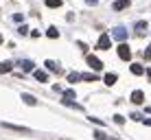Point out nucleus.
I'll return each mask as SVG.
<instances>
[{"label": "nucleus", "mask_w": 151, "mask_h": 140, "mask_svg": "<svg viewBox=\"0 0 151 140\" xmlns=\"http://www.w3.org/2000/svg\"><path fill=\"white\" fill-rule=\"evenodd\" d=\"M112 46V39H110V35H101L99 37V42H96V48H101V50H107Z\"/></svg>", "instance_id": "3"}, {"label": "nucleus", "mask_w": 151, "mask_h": 140, "mask_svg": "<svg viewBox=\"0 0 151 140\" xmlns=\"http://www.w3.org/2000/svg\"><path fill=\"white\" fill-rule=\"evenodd\" d=\"M129 7V0H116V2H114V9H116V11H123V9H127Z\"/></svg>", "instance_id": "8"}, {"label": "nucleus", "mask_w": 151, "mask_h": 140, "mask_svg": "<svg viewBox=\"0 0 151 140\" xmlns=\"http://www.w3.org/2000/svg\"><path fill=\"white\" fill-rule=\"evenodd\" d=\"M44 66H46V68H50L53 72H61V70H59V66H57L55 61H48V59H46V64H44Z\"/></svg>", "instance_id": "16"}, {"label": "nucleus", "mask_w": 151, "mask_h": 140, "mask_svg": "<svg viewBox=\"0 0 151 140\" xmlns=\"http://www.w3.org/2000/svg\"><path fill=\"white\" fill-rule=\"evenodd\" d=\"M11 68H13L11 61H2V64H0V72H11Z\"/></svg>", "instance_id": "13"}, {"label": "nucleus", "mask_w": 151, "mask_h": 140, "mask_svg": "<svg viewBox=\"0 0 151 140\" xmlns=\"http://www.w3.org/2000/svg\"><path fill=\"white\" fill-rule=\"evenodd\" d=\"M94 138H96V140H107V136H105V134H101V131H96Z\"/></svg>", "instance_id": "22"}, {"label": "nucleus", "mask_w": 151, "mask_h": 140, "mask_svg": "<svg viewBox=\"0 0 151 140\" xmlns=\"http://www.w3.org/2000/svg\"><path fill=\"white\" fill-rule=\"evenodd\" d=\"M118 57H121L123 61H129V59H132V50H129V46L125 44V42L118 44Z\"/></svg>", "instance_id": "1"}, {"label": "nucleus", "mask_w": 151, "mask_h": 140, "mask_svg": "<svg viewBox=\"0 0 151 140\" xmlns=\"http://www.w3.org/2000/svg\"><path fill=\"white\" fill-rule=\"evenodd\" d=\"M33 77H35L37 81H42V83H44V81H48V75H46L44 70H35V72H33Z\"/></svg>", "instance_id": "9"}, {"label": "nucleus", "mask_w": 151, "mask_h": 140, "mask_svg": "<svg viewBox=\"0 0 151 140\" xmlns=\"http://www.w3.org/2000/svg\"><path fill=\"white\" fill-rule=\"evenodd\" d=\"M142 123H145V125H147V127H151V118H145Z\"/></svg>", "instance_id": "26"}, {"label": "nucleus", "mask_w": 151, "mask_h": 140, "mask_svg": "<svg viewBox=\"0 0 151 140\" xmlns=\"http://www.w3.org/2000/svg\"><path fill=\"white\" fill-rule=\"evenodd\" d=\"M145 72H147V77H149V81H151V68H147Z\"/></svg>", "instance_id": "27"}, {"label": "nucleus", "mask_w": 151, "mask_h": 140, "mask_svg": "<svg viewBox=\"0 0 151 140\" xmlns=\"http://www.w3.org/2000/svg\"><path fill=\"white\" fill-rule=\"evenodd\" d=\"M132 101L136 103V105H140V103L145 101V94H142V90H134V92H132Z\"/></svg>", "instance_id": "6"}, {"label": "nucleus", "mask_w": 151, "mask_h": 140, "mask_svg": "<svg viewBox=\"0 0 151 140\" xmlns=\"http://www.w3.org/2000/svg\"><path fill=\"white\" fill-rule=\"evenodd\" d=\"M129 118H134V121H142V116H140V114H136V112H134V114H132Z\"/></svg>", "instance_id": "24"}, {"label": "nucleus", "mask_w": 151, "mask_h": 140, "mask_svg": "<svg viewBox=\"0 0 151 140\" xmlns=\"http://www.w3.org/2000/svg\"><path fill=\"white\" fill-rule=\"evenodd\" d=\"M114 123H116V125H123V123H125V118L121 116V114H116V116H114Z\"/></svg>", "instance_id": "20"}, {"label": "nucleus", "mask_w": 151, "mask_h": 140, "mask_svg": "<svg viewBox=\"0 0 151 140\" xmlns=\"http://www.w3.org/2000/svg\"><path fill=\"white\" fill-rule=\"evenodd\" d=\"M129 70H132V75H145V68H142V66H140V64H134V66H129Z\"/></svg>", "instance_id": "11"}, {"label": "nucleus", "mask_w": 151, "mask_h": 140, "mask_svg": "<svg viewBox=\"0 0 151 140\" xmlns=\"http://www.w3.org/2000/svg\"><path fill=\"white\" fill-rule=\"evenodd\" d=\"M112 35H114V39H116V42H125V39H127V31H125V27H116Z\"/></svg>", "instance_id": "4"}, {"label": "nucleus", "mask_w": 151, "mask_h": 140, "mask_svg": "<svg viewBox=\"0 0 151 140\" xmlns=\"http://www.w3.org/2000/svg\"><path fill=\"white\" fill-rule=\"evenodd\" d=\"M22 101L27 103V105H35V103H37V101H35V96H33V94H22Z\"/></svg>", "instance_id": "12"}, {"label": "nucleus", "mask_w": 151, "mask_h": 140, "mask_svg": "<svg viewBox=\"0 0 151 140\" xmlns=\"http://www.w3.org/2000/svg\"><path fill=\"white\" fill-rule=\"evenodd\" d=\"M79 79H81V75H77V72H70V75H68V81H70V83H77Z\"/></svg>", "instance_id": "19"}, {"label": "nucleus", "mask_w": 151, "mask_h": 140, "mask_svg": "<svg viewBox=\"0 0 151 140\" xmlns=\"http://www.w3.org/2000/svg\"><path fill=\"white\" fill-rule=\"evenodd\" d=\"M136 31H138L140 35H142V33H147V22H142V20H140V22L136 24Z\"/></svg>", "instance_id": "15"}, {"label": "nucleus", "mask_w": 151, "mask_h": 140, "mask_svg": "<svg viewBox=\"0 0 151 140\" xmlns=\"http://www.w3.org/2000/svg\"><path fill=\"white\" fill-rule=\"evenodd\" d=\"M103 81H105V85H114V83H116V75H112V72H110V75H105V79H103Z\"/></svg>", "instance_id": "14"}, {"label": "nucleus", "mask_w": 151, "mask_h": 140, "mask_svg": "<svg viewBox=\"0 0 151 140\" xmlns=\"http://www.w3.org/2000/svg\"><path fill=\"white\" fill-rule=\"evenodd\" d=\"M2 127H7V129H13V131H18V134H31V129H29V127H22V125H13V123H2Z\"/></svg>", "instance_id": "5"}, {"label": "nucleus", "mask_w": 151, "mask_h": 140, "mask_svg": "<svg viewBox=\"0 0 151 140\" xmlns=\"http://www.w3.org/2000/svg\"><path fill=\"white\" fill-rule=\"evenodd\" d=\"M20 66H22V70L24 72H31V70H33V61H29V59H22V61H20Z\"/></svg>", "instance_id": "10"}, {"label": "nucleus", "mask_w": 151, "mask_h": 140, "mask_svg": "<svg viewBox=\"0 0 151 140\" xmlns=\"http://www.w3.org/2000/svg\"><path fill=\"white\" fill-rule=\"evenodd\" d=\"M145 59H151V46H147V50H145Z\"/></svg>", "instance_id": "23"}, {"label": "nucleus", "mask_w": 151, "mask_h": 140, "mask_svg": "<svg viewBox=\"0 0 151 140\" xmlns=\"http://www.w3.org/2000/svg\"><path fill=\"white\" fill-rule=\"evenodd\" d=\"M147 114H151V105H149V107H147Z\"/></svg>", "instance_id": "28"}, {"label": "nucleus", "mask_w": 151, "mask_h": 140, "mask_svg": "<svg viewBox=\"0 0 151 140\" xmlns=\"http://www.w3.org/2000/svg\"><path fill=\"white\" fill-rule=\"evenodd\" d=\"M86 2H88V4H90V7H94V4L99 2V0H86Z\"/></svg>", "instance_id": "25"}, {"label": "nucleus", "mask_w": 151, "mask_h": 140, "mask_svg": "<svg viewBox=\"0 0 151 140\" xmlns=\"http://www.w3.org/2000/svg\"><path fill=\"white\" fill-rule=\"evenodd\" d=\"M86 61H88V66H90L92 70H101V68H103V61L99 59V57H94V55H88Z\"/></svg>", "instance_id": "2"}, {"label": "nucleus", "mask_w": 151, "mask_h": 140, "mask_svg": "<svg viewBox=\"0 0 151 140\" xmlns=\"http://www.w3.org/2000/svg\"><path fill=\"white\" fill-rule=\"evenodd\" d=\"M81 79L83 81H96V77L94 75H81Z\"/></svg>", "instance_id": "21"}, {"label": "nucleus", "mask_w": 151, "mask_h": 140, "mask_svg": "<svg viewBox=\"0 0 151 140\" xmlns=\"http://www.w3.org/2000/svg\"><path fill=\"white\" fill-rule=\"evenodd\" d=\"M46 35H48V37H53V39H55V37H59V31H57L55 27H50L48 31H46Z\"/></svg>", "instance_id": "17"}, {"label": "nucleus", "mask_w": 151, "mask_h": 140, "mask_svg": "<svg viewBox=\"0 0 151 140\" xmlns=\"http://www.w3.org/2000/svg\"><path fill=\"white\" fill-rule=\"evenodd\" d=\"M72 98H75V90H66L64 92V101H61V103L68 105V103H72Z\"/></svg>", "instance_id": "7"}, {"label": "nucleus", "mask_w": 151, "mask_h": 140, "mask_svg": "<svg viewBox=\"0 0 151 140\" xmlns=\"http://www.w3.org/2000/svg\"><path fill=\"white\" fill-rule=\"evenodd\" d=\"M46 7H53V9H57V7H61V0H46Z\"/></svg>", "instance_id": "18"}]
</instances>
